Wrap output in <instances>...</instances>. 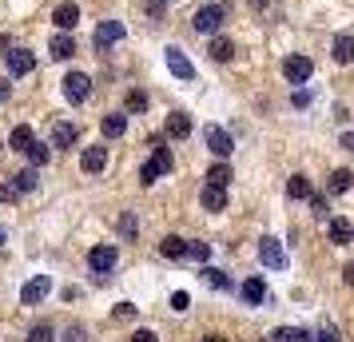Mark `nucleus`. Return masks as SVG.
<instances>
[{
    "label": "nucleus",
    "mask_w": 354,
    "mask_h": 342,
    "mask_svg": "<svg viewBox=\"0 0 354 342\" xmlns=\"http://www.w3.org/2000/svg\"><path fill=\"white\" fill-rule=\"evenodd\" d=\"M310 207H315V215H322V219H326V196H315V191H310Z\"/></svg>",
    "instance_id": "nucleus-40"
},
{
    "label": "nucleus",
    "mask_w": 354,
    "mask_h": 342,
    "mask_svg": "<svg viewBox=\"0 0 354 342\" xmlns=\"http://www.w3.org/2000/svg\"><path fill=\"white\" fill-rule=\"evenodd\" d=\"M124 108H128V112H136V115H140V112H147V96H144V92H128V99H124Z\"/></svg>",
    "instance_id": "nucleus-32"
},
{
    "label": "nucleus",
    "mask_w": 354,
    "mask_h": 342,
    "mask_svg": "<svg viewBox=\"0 0 354 342\" xmlns=\"http://www.w3.org/2000/svg\"><path fill=\"white\" fill-rule=\"evenodd\" d=\"M151 163L160 167V175H167V171H171V151L163 147V140H151Z\"/></svg>",
    "instance_id": "nucleus-24"
},
{
    "label": "nucleus",
    "mask_w": 354,
    "mask_h": 342,
    "mask_svg": "<svg viewBox=\"0 0 354 342\" xmlns=\"http://www.w3.org/2000/svg\"><path fill=\"white\" fill-rule=\"evenodd\" d=\"M4 60H8V72L12 76H28L36 68V56L28 48H12V52H4Z\"/></svg>",
    "instance_id": "nucleus-11"
},
{
    "label": "nucleus",
    "mask_w": 354,
    "mask_h": 342,
    "mask_svg": "<svg viewBox=\"0 0 354 342\" xmlns=\"http://www.w3.org/2000/svg\"><path fill=\"white\" fill-rule=\"evenodd\" d=\"M52 24H56L60 32H72V28L80 24V8H76L72 0H64V4H56V12H52Z\"/></svg>",
    "instance_id": "nucleus-12"
},
{
    "label": "nucleus",
    "mask_w": 354,
    "mask_h": 342,
    "mask_svg": "<svg viewBox=\"0 0 354 342\" xmlns=\"http://www.w3.org/2000/svg\"><path fill=\"white\" fill-rule=\"evenodd\" d=\"M187 307H192L187 291H176V294H171V310H187Z\"/></svg>",
    "instance_id": "nucleus-39"
},
{
    "label": "nucleus",
    "mask_w": 354,
    "mask_h": 342,
    "mask_svg": "<svg viewBox=\"0 0 354 342\" xmlns=\"http://www.w3.org/2000/svg\"><path fill=\"white\" fill-rule=\"evenodd\" d=\"M28 342H52V326L48 323H36L32 330H28Z\"/></svg>",
    "instance_id": "nucleus-34"
},
{
    "label": "nucleus",
    "mask_w": 354,
    "mask_h": 342,
    "mask_svg": "<svg viewBox=\"0 0 354 342\" xmlns=\"http://www.w3.org/2000/svg\"><path fill=\"white\" fill-rule=\"evenodd\" d=\"M160 255L163 259H179V255H187V239H179V235H163Z\"/></svg>",
    "instance_id": "nucleus-20"
},
{
    "label": "nucleus",
    "mask_w": 354,
    "mask_h": 342,
    "mask_svg": "<svg viewBox=\"0 0 354 342\" xmlns=\"http://www.w3.org/2000/svg\"><path fill=\"white\" fill-rule=\"evenodd\" d=\"M187 255H192L195 263H207L211 259V247L207 243H187Z\"/></svg>",
    "instance_id": "nucleus-36"
},
{
    "label": "nucleus",
    "mask_w": 354,
    "mask_h": 342,
    "mask_svg": "<svg viewBox=\"0 0 354 342\" xmlns=\"http://www.w3.org/2000/svg\"><path fill=\"white\" fill-rule=\"evenodd\" d=\"M271 342H310V330H303V326H279L271 334Z\"/></svg>",
    "instance_id": "nucleus-23"
},
{
    "label": "nucleus",
    "mask_w": 354,
    "mask_h": 342,
    "mask_svg": "<svg viewBox=\"0 0 354 342\" xmlns=\"http://www.w3.org/2000/svg\"><path fill=\"white\" fill-rule=\"evenodd\" d=\"M342 147H351L354 151V131H342Z\"/></svg>",
    "instance_id": "nucleus-46"
},
{
    "label": "nucleus",
    "mask_w": 354,
    "mask_h": 342,
    "mask_svg": "<svg viewBox=\"0 0 354 342\" xmlns=\"http://www.w3.org/2000/svg\"><path fill=\"white\" fill-rule=\"evenodd\" d=\"M342 283H346V287H354V263H346V267H342Z\"/></svg>",
    "instance_id": "nucleus-44"
},
{
    "label": "nucleus",
    "mask_w": 354,
    "mask_h": 342,
    "mask_svg": "<svg viewBox=\"0 0 354 342\" xmlns=\"http://www.w3.org/2000/svg\"><path fill=\"white\" fill-rule=\"evenodd\" d=\"M207 183H215V187H227V183H231V163H215V167H211L207 171Z\"/></svg>",
    "instance_id": "nucleus-28"
},
{
    "label": "nucleus",
    "mask_w": 354,
    "mask_h": 342,
    "mask_svg": "<svg viewBox=\"0 0 354 342\" xmlns=\"http://www.w3.org/2000/svg\"><path fill=\"white\" fill-rule=\"evenodd\" d=\"M259 259H263V267H271V271H283L287 267V251H283V243L274 235H263L259 239Z\"/></svg>",
    "instance_id": "nucleus-2"
},
{
    "label": "nucleus",
    "mask_w": 354,
    "mask_h": 342,
    "mask_svg": "<svg viewBox=\"0 0 354 342\" xmlns=\"http://www.w3.org/2000/svg\"><path fill=\"white\" fill-rule=\"evenodd\" d=\"M310 104V92H295V108H306Z\"/></svg>",
    "instance_id": "nucleus-45"
},
{
    "label": "nucleus",
    "mask_w": 354,
    "mask_h": 342,
    "mask_svg": "<svg viewBox=\"0 0 354 342\" xmlns=\"http://www.w3.org/2000/svg\"><path fill=\"white\" fill-rule=\"evenodd\" d=\"M92 40H96V48H100V52H108L112 44H120V40H124V24H120V20H104V24L96 28V36H92Z\"/></svg>",
    "instance_id": "nucleus-9"
},
{
    "label": "nucleus",
    "mask_w": 354,
    "mask_h": 342,
    "mask_svg": "<svg viewBox=\"0 0 354 342\" xmlns=\"http://www.w3.org/2000/svg\"><path fill=\"white\" fill-rule=\"evenodd\" d=\"M52 144L72 151V147L80 144V128H76V124H56V128H52Z\"/></svg>",
    "instance_id": "nucleus-14"
},
{
    "label": "nucleus",
    "mask_w": 354,
    "mask_h": 342,
    "mask_svg": "<svg viewBox=\"0 0 354 342\" xmlns=\"http://www.w3.org/2000/svg\"><path fill=\"white\" fill-rule=\"evenodd\" d=\"M231 56H235V44H231L227 36H215V40H211V60H219V64H227Z\"/></svg>",
    "instance_id": "nucleus-26"
},
{
    "label": "nucleus",
    "mask_w": 354,
    "mask_h": 342,
    "mask_svg": "<svg viewBox=\"0 0 354 342\" xmlns=\"http://www.w3.org/2000/svg\"><path fill=\"white\" fill-rule=\"evenodd\" d=\"M20 191H17V183H0V203H17Z\"/></svg>",
    "instance_id": "nucleus-37"
},
{
    "label": "nucleus",
    "mask_w": 354,
    "mask_h": 342,
    "mask_svg": "<svg viewBox=\"0 0 354 342\" xmlns=\"http://www.w3.org/2000/svg\"><path fill=\"white\" fill-rule=\"evenodd\" d=\"M28 160H32V167H44V163L52 160V147L48 144H36V140H32V144H28Z\"/></svg>",
    "instance_id": "nucleus-29"
},
{
    "label": "nucleus",
    "mask_w": 354,
    "mask_h": 342,
    "mask_svg": "<svg viewBox=\"0 0 354 342\" xmlns=\"http://www.w3.org/2000/svg\"><path fill=\"white\" fill-rule=\"evenodd\" d=\"M115 259H120L115 247H92V251H88V267L96 271V278H108V271L115 267Z\"/></svg>",
    "instance_id": "nucleus-6"
},
{
    "label": "nucleus",
    "mask_w": 354,
    "mask_h": 342,
    "mask_svg": "<svg viewBox=\"0 0 354 342\" xmlns=\"http://www.w3.org/2000/svg\"><path fill=\"white\" fill-rule=\"evenodd\" d=\"M12 183H17L20 196H24V191H36V187H40V171H36V167H24V171L12 175Z\"/></svg>",
    "instance_id": "nucleus-22"
},
{
    "label": "nucleus",
    "mask_w": 354,
    "mask_h": 342,
    "mask_svg": "<svg viewBox=\"0 0 354 342\" xmlns=\"http://www.w3.org/2000/svg\"><path fill=\"white\" fill-rule=\"evenodd\" d=\"M330 56H335V64H351V60H354V36H351V32L335 36V44H330Z\"/></svg>",
    "instance_id": "nucleus-15"
},
{
    "label": "nucleus",
    "mask_w": 354,
    "mask_h": 342,
    "mask_svg": "<svg viewBox=\"0 0 354 342\" xmlns=\"http://www.w3.org/2000/svg\"><path fill=\"white\" fill-rule=\"evenodd\" d=\"M0 243H4V231H0Z\"/></svg>",
    "instance_id": "nucleus-50"
},
{
    "label": "nucleus",
    "mask_w": 354,
    "mask_h": 342,
    "mask_svg": "<svg viewBox=\"0 0 354 342\" xmlns=\"http://www.w3.org/2000/svg\"><path fill=\"white\" fill-rule=\"evenodd\" d=\"M0 104H8V84L0 80Z\"/></svg>",
    "instance_id": "nucleus-48"
},
{
    "label": "nucleus",
    "mask_w": 354,
    "mask_h": 342,
    "mask_svg": "<svg viewBox=\"0 0 354 342\" xmlns=\"http://www.w3.org/2000/svg\"><path fill=\"white\" fill-rule=\"evenodd\" d=\"M163 60H167V72H171L176 80H195V68H192V60H187V56H183V52H179L176 44H171V48L163 52Z\"/></svg>",
    "instance_id": "nucleus-7"
},
{
    "label": "nucleus",
    "mask_w": 354,
    "mask_h": 342,
    "mask_svg": "<svg viewBox=\"0 0 354 342\" xmlns=\"http://www.w3.org/2000/svg\"><path fill=\"white\" fill-rule=\"evenodd\" d=\"M310 72H315V64H310L306 56H287V60H283V76H287L290 84H306Z\"/></svg>",
    "instance_id": "nucleus-8"
},
{
    "label": "nucleus",
    "mask_w": 354,
    "mask_h": 342,
    "mask_svg": "<svg viewBox=\"0 0 354 342\" xmlns=\"http://www.w3.org/2000/svg\"><path fill=\"white\" fill-rule=\"evenodd\" d=\"M136 231H140V223H136V215H120V235H124V239H136Z\"/></svg>",
    "instance_id": "nucleus-33"
},
{
    "label": "nucleus",
    "mask_w": 354,
    "mask_h": 342,
    "mask_svg": "<svg viewBox=\"0 0 354 342\" xmlns=\"http://www.w3.org/2000/svg\"><path fill=\"white\" fill-rule=\"evenodd\" d=\"M287 196H290V199H306V196H310V183H306V175H290Z\"/></svg>",
    "instance_id": "nucleus-31"
},
{
    "label": "nucleus",
    "mask_w": 354,
    "mask_h": 342,
    "mask_svg": "<svg viewBox=\"0 0 354 342\" xmlns=\"http://www.w3.org/2000/svg\"><path fill=\"white\" fill-rule=\"evenodd\" d=\"M80 167L88 171V175H100V171L108 167V147H104V144H96V147H84Z\"/></svg>",
    "instance_id": "nucleus-10"
},
{
    "label": "nucleus",
    "mask_w": 354,
    "mask_h": 342,
    "mask_svg": "<svg viewBox=\"0 0 354 342\" xmlns=\"http://www.w3.org/2000/svg\"><path fill=\"white\" fill-rule=\"evenodd\" d=\"M203 342H219V339H203Z\"/></svg>",
    "instance_id": "nucleus-49"
},
{
    "label": "nucleus",
    "mask_w": 354,
    "mask_h": 342,
    "mask_svg": "<svg viewBox=\"0 0 354 342\" xmlns=\"http://www.w3.org/2000/svg\"><path fill=\"white\" fill-rule=\"evenodd\" d=\"M203 140H207V147L219 155V160H227L231 151H235V140H231V131H223L219 124H207L203 128Z\"/></svg>",
    "instance_id": "nucleus-3"
},
{
    "label": "nucleus",
    "mask_w": 354,
    "mask_h": 342,
    "mask_svg": "<svg viewBox=\"0 0 354 342\" xmlns=\"http://www.w3.org/2000/svg\"><path fill=\"white\" fill-rule=\"evenodd\" d=\"M131 314H136L131 303H115V319H131Z\"/></svg>",
    "instance_id": "nucleus-42"
},
{
    "label": "nucleus",
    "mask_w": 354,
    "mask_h": 342,
    "mask_svg": "<svg viewBox=\"0 0 354 342\" xmlns=\"http://www.w3.org/2000/svg\"><path fill=\"white\" fill-rule=\"evenodd\" d=\"M167 135H171V140H187V135H192V115L171 112L167 115Z\"/></svg>",
    "instance_id": "nucleus-16"
},
{
    "label": "nucleus",
    "mask_w": 354,
    "mask_h": 342,
    "mask_svg": "<svg viewBox=\"0 0 354 342\" xmlns=\"http://www.w3.org/2000/svg\"><path fill=\"white\" fill-rule=\"evenodd\" d=\"M60 342H88V339H84V326H68Z\"/></svg>",
    "instance_id": "nucleus-41"
},
{
    "label": "nucleus",
    "mask_w": 354,
    "mask_h": 342,
    "mask_svg": "<svg viewBox=\"0 0 354 342\" xmlns=\"http://www.w3.org/2000/svg\"><path fill=\"white\" fill-rule=\"evenodd\" d=\"M48 294H52V278L48 275H36V278H28V283H24L20 303H24V307H36V303H44Z\"/></svg>",
    "instance_id": "nucleus-4"
},
{
    "label": "nucleus",
    "mask_w": 354,
    "mask_h": 342,
    "mask_svg": "<svg viewBox=\"0 0 354 342\" xmlns=\"http://www.w3.org/2000/svg\"><path fill=\"white\" fill-rule=\"evenodd\" d=\"M243 298H247L251 307L263 303V298H267V283H263V278H247V283H243Z\"/></svg>",
    "instance_id": "nucleus-25"
},
{
    "label": "nucleus",
    "mask_w": 354,
    "mask_h": 342,
    "mask_svg": "<svg viewBox=\"0 0 354 342\" xmlns=\"http://www.w3.org/2000/svg\"><path fill=\"white\" fill-rule=\"evenodd\" d=\"M310 342H338V326H322V330H319Z\"/></svg>",
    "instance_id": "nucleus-38"
},
{
    "label": "nucleus",
    "mask_w": 354,
    "mask_h": 342,
    "mask_svg": "<svg viewBox=\"0 0 354 342\" xmlns=\"http://www.w3.org/2000/svg\"><path fill=\"white\" fill-rule=\"evenodd\" d=\"M100 131H104V140H120L124 131H128V115H104V124H100Z\"/></svg>",
    "instance_id": "nucleus-18"
},
{
    "label": "nucleus",
    "mask_w": 354,
    "mask_h": 342,
    "mask_svg": "<svg viewBox=\"0 0 354 342\" xmlns=\"http://www.w3.org/2000/svg\"><path fill=\"white\" fill-rule=\"evenodd\" d=\"M223 20H227V4H223V0H215V4L195 8L192 28H195V32H203V36H215L219 28H223Z\"/></svg>",
    "instance_id": "nucleus-1"
},
{
    "label": "nucleus",
    "mask_w": 354,
    "mask_h": 342,
    "mask_svg": "<svg viewBox=\"0 0 354 342\" xmlns=\"http://www.w3.org/2000/svg\"><path fill=\"white\" fill-rule=\"evenodd\" d=\"M28 144H32V128H28V124L12 128V135H8V147H12V151H28Z\"/></svg>",
    "instance_id": "nucleus-27"
},
{
    "label": "nucleus",
    "mask_w": 354,
    "mask_h": 342,
    "mask_svg": "<svg viewBox=\"0 0 354 342\" xmlns=\"http://www.w3.org/2000/svg\"><path fill=\"white\" fill-rule=\"evenodd\" d=\"M160 180V167H156V163L147 160L144 167H140V183H144V187H151V183Z\"/></svg>",
    "instance_id": "nucleus-35"
},
{
    "label": "nucleus",
    "mask_w": 354,
    "mask_h": 342,
    "mask_svg": "<svg viewBox=\"0 0 354 342\" xmlns=\"http://www.w3.org/2000/svg\"><path fill=\"white\" fill-rule=\"evenodd\" d=\"M326 235H330V243L335 247H346V243H354V227L342 219V215H335L330 223H326Z\"/></svg>",
    "instance_id": "nucleus-13"
},
{
    "label": "nucleus",
    "mask_w": 354,
    "mask_h": 342,
    "mask_svg": "<svg viewBox=\"0 0 354 342\" xmlns=\"http://www.w3.org/2000/svg\"><path fill=\"white\" fill-rule=\"evenodd\" d=\"M131 342H156V330H136V334H131Z\"/></svg>",
    "instance_id": "nucleus-43"
},
{
    "label": "nucleus",
    "mask_w": 354,
    "mask_h": 342,
    "mask_svg": "<svg viewBox=\"0 0 354 342\" xmlns=\"http://www.w3.org/2000/svg\"><path fill=\"white\" fill-rule=\"evenodd\" d=\"M203 278H207L215 291H231V278H227L223 271H219V267H203Z\"/></svg>",
    "instance_id": "nucleus-30"
},
{
    "label": "nucleus",
    "mask_w": 354,
    "mask_h": 342,
    "mask_svg": "<svg viewBox=\"0 0 354 342\" xmlns=\"http://www.w3.org/2000/svg\"><path fill=\"white\" fill-rule=\"evenodd\" d=\"M354 187V171H346V167H338V171H330V180H326V191H335V196H342V191H351Z\"/></svg>",
    "instance_id": "nucleus-19"
},
{
    "label": "nucleus",
    "mask_w": 354,
    "mask_h": 342,
    "mask_svg": "<svg viewBox=\"0 0 354 342\" xmlns=\"http://www.w3.org/2000/svg\"><path fill=\"white\" fill-rule=\"evenodd\" d=\"M0 151H4V144H0Z\"/></svg>",
    "instance_id": "nucleus-51"
},
{
    "label": "nucleus",
    "mask_w": 354,
    "mask_h": 342,
    "mask_svg": "<svg viewBox=\"0 0 354 342\" xmlns=\"http://www.w3.org/2000/svg\"><path fill=\"white\" fill-rule=\"evenodd\" d=\"M267 4H271V0H251V8H255V12H263Z\"/></svg>",
    "instance_id": "nucleus-47"
},
{
    "label": "nucleus",
    "mask_w": 354,
    "mask_h": 342,
    "mask_svg": "<svg viewBox=\"0 0 354 342\" xmlns=\"http://www.w3.org/2000/svg\"><path fill=\"white\" fill-rule=\"evenodd\" d=\"M88 92H92V80H88L84 72H68L64 76V99L68 104H84Z\"/></svg>",
    "instance_id": "nucleus-5"
},
{
    "label": "nucleus",
    "mask_w": 354,
    "mask_h": 342,
    "mask_svg": "<svg viewBox=\"0 0 354 342\" xmlns=\"http://www.w3.org/2000/svg\"><path fill=\"white\" fill-rule=\"evenodd\" d=\"M48 52H52V60H68L72 52H76V40L68 32H56L52 36V44H48Z\"/></svg>",
    "instance_id": "nucleus-17"
},
{
    "label": "nucleus",
    "mask_w": 354,
    "mask_h": 342,
    "mask_svg": "<svg viewBox=\"0 0 354 342\" xmlns=\"http://www.w3.org/2000/svg\"><path fill=\"white\" fill-rule=\"evenodd\" d=\"M203 207H207V211H223L227 207V191L223 187H215V183H207V187H203Z\"/></svg>",
    "instance_id": "nucleus-21"
}]
</instances>
